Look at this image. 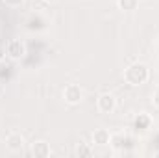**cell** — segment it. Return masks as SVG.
<instances>
[{
    "label": "cell",
    "mask_w": 159,
    "mask_h": 158,
    "mask_svg": "<svg viewBox=\"0 0 159 158\" xmlns=\"http://www.w3.org/2000/svg\"><path fill=\"white\" fill-rule=\"evenodd\" d=\"M146 77H148V71L144 65H133L126 71V78L131 84H141L143 80H146Z\"/></svg>",
    "instance_id": "obj_1"
},
{
    "label": "cell",
    "mask_w": 159,
    "mask_h": 158,
    "mask_svg": "<svg viewBox=\"0 0 159 158\" xmlns=\"http://www.w3.org/2000/svg\"><path fill=\"white\" fill-rule=\"evenodd\" d=\"M98 108L102 110V112H111L113 108H115V99L111 97V95H102L100 99H98Z\"/></svg>",
    "instance_id": "obj_2"
},
{
    "label": "cell",
    "mask_w": 159,
    "mask_h": 158,
    "mask_svg": "<svg viewBox=\"0 0 159 158\" xmlns=\"http://www.w3.org/2000/svg\"><path fill=\"white\" fill-rule=\"evenodd\" d=\"M65 97H67V101L69 102H80V99H81V89H80L78 86H69L67 89H65Z\"/></svg>",
    "instance_id": "obj_3"
},
{
    "label": "cell",
    "mask_w": 159,
    "mask_h": 158,
    "mask_svg": "<svg viewBox=\"0 0 159 158\" xmlns=\"http://www.w3.org/2000/svg\"><path fill=\"white\" fill-rule=\"evenodd\" d=\"M22 52H24V47L20 45V41H13V43H9V47H7V54H9L11 58H19V56H22Z\"/></svg>",
    "instance_id": "obj_4"
},
{
    "label": "cell",
    "mask_w": 159,
    "mask_h": 158,
    "mask_svg": "<svg viewBox=\"0 0 159 158\" xmlns=\"http://www.w3.org/2000/svg\"><path fill=\"white\" fill-rule=\"evenodd\" d=\"M7 147H9V149H20V147H22V138L17 136V134L9 136V138H7Z\"/></svg>",
    "instance_id": "obj_5"
},
{
    "label": "cell",
    "mask_w": 159,
    "mask_h": 158,
    "mask_svg": "<svg viewBox=\"0 0 159 158\" xmlns=\"http://www.w3.org/2000/svg\"><path fill=\"white\" fill-rule=\"evenodd\" d=\"M119 6L122 9H133L137 6V0H119Z\"/></svg>",
    "instance_id": "obj_6"
},
{
    "label": "cell",
    "mask_w": 159,
    "mask_h": 158,
    "mask_svg": "<svg viewBox=\"0 0 159 158\" xmlns=\"http://www.w3.org/2000/svg\"><path fill=\"white\" fill-rule=\"evenodd\" d=\"M94 138H96V140H98L100 143H106V141H107V134H106L104 130H100V132H96V134H94Z\"/></svg>",
    "instance_id": "obj_7"
},
{
    "label": "cell",
    "mask_w": 159,
    "mask_h": 158,
    "mask_svg": "<svg viewBox=\"0 0 159 158\" xmlns=\"http://www.w3.org/2000/svg\"><path fill=\"white\" fill-rule=\"evenodd\" d=\"M48 2H52V0H48Z\"/></svg>",
    "instance_id": "obj_8"
}]
</instances>
